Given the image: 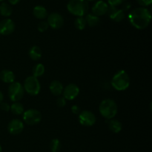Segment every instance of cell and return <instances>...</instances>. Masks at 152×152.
Returning <instances> with one entry per match:
<instances>
[{
    "mask_svg": "<svg viewBox=\"0 0 152 152\" xmlns=\"http://www.w3.org/2000/svg\"><path fill=\"white\" fill-rule=\"evenodd\" d=\"M129 20L137 29H145L151 22V13L146 7H137L129 13Z\"/></svg>",
    "mask_w": 152,
    "mask_h": 152,
    "instance_id": "1",
    "label": "cell"
},
{
    "mask_svg": "<svg viewBox=\"0 0 152 152\" xmlns=\"http://www.w3.org/2000/svg\"><path fill=\"white\" fill-rule=\"evenodd\" d=\"M87 0H70L67 4V9L71 14L77 16H84L88 10Z\"/></svg>",
    "mask_w": 152,
    "mask_h": 152,
    "instance_id": "2",
    "label": "cell"
},
{
    "mask_svg": "<svg viewBox=\"0 0 152 152\" xmlns=\"http://www.w3.org/2000/svg\"><path fill=\"white\" fill-rule=\"evenodd\" d=\"M100 114L107 119H111L115 117L117 113L118 107L115 101L111 98L103 100L99 106Z\"/></svg>",
    "mask_w": 152,
    "mask_h": 152,
    "instance_id": "3",
    "label": "cell"
},
{
    "mask_svg": "<svg viewBox=\"0 0 152 152\" xmlns=\"http://www.w3.org/2000/svg\"><path fill=\"white\" fill-rule=\"evenodd\" d=\"M111 85L116 90L123 91L127 89L130 86V77L129 74L125 70L118 71L112 77Z\"/></svg>",
    "mask_w": 152,
    "mask_h": 152,
    "instance_id": "4",
    "label": "cell"
},
{
    "mask_svg": "<svg viewBox=\"0 0 152 152\" xmlns=\"http://www.w3.org/2000/svg\"><path fill=\"white\" fill-rule=\"evenodd\" d=\"M25 92L31 95H37L41 90V85L38 78L34 76H28L24 81L23 85Z\"/></svg>",
    "mask_w": 152,
    "mask_h": 152,
    "instance_id": "5",
    "label": "cell"
},
{
    "mask_svg": "<svg viewBox=\"0 0 152 152\" xmlns=\"http://www.w3.org/2000/svg\"><path fill=\"white\" fill-rule=\"evenodd\" d=\"M25 94L23 85L19 82H13L10 83L8 87V95L10 99L13 102L19 101L23 98Z\"/></svg>",
    "mask_w": 152,
    "mask_h": 152,
    "instance_id": "6",
    "label": "cell"
},
{
    "mask_svg": "<svg viewBox=\"0 0 152 152\" xmlns=\"http://www.w3.org/2000/svg\"><path fill=\"white\" fill-rule=\"evenodd\" d=\"M23 121L28 125H35L39 123L42 119V115L37 109H28L22 113Z\"/></svg>",
    "mask_w": 152,
    "mask_h": 152,
    "instance_id": "7",
    "label": "cell"
},
{
    "mask_svg": "<svg viewBox=\"0 0 152 152\" xmlns=\"http://www.w3.org/2000/svg\"><path fill=\"white\" fill-rule=\"evenodd\" d=\"M96 121V116L90 110H83L79 114V122L83 126H93Z\"/></svg>",
    "mask_w": 152,
    "mask_h": 152,
    "instance_id": "8",
    "label": "cell"
},
{
    "mask_svg": "<svg viewBox=\"0 0 152 152\" xmlns=\"http://www.w3.org/2000/svg\"><path fill=\"white\" fill-rule=\"evenodd\" d=\"M47 17V22L48 23L49 27H51L53 29H59L63 26L64 19L62 15L59 13L53 12L50 13Z\"/></svg>",
    "mask_w": 152,
    "mask_h": 152,
    "instance_id": "9",
    "label": "cell"
},
{
    "mask_svg": "<svg viewBox=\"0 0 152 152\" xmlns=\"http://www.w3.org/2000/svg\"><path fill=\"white\" fill-rule=\"evenodd\" d=\"M62 93L66 100H74L80 93V88L75 83H70L64 88Z\"/></svg>",
    "mask_w": 152,
    "mask_h": 152,
    "instance_id": "10",
    "label": "cell"
},
{
    "mask_svg": "<svg viewBox=\"0 0 152 152\" xmlns=\"http://www.w3.org/2000/svg\"><path fill=\"white\" fill-rule=\"evenodd\" d=\"M15 23L12 19H4L0 22V34L7 36L10 35L14 31Z\"/></svg>",
    "mask_w": 152,
    "mask_h": 152,
    "instance_id": "11",
    "label": "cell"
},
{
    "mask_svg": "<svg viewBox=\"0 0 152 152\" xmlns=\"http://www.w3.org/2000/svg\"><path fill=\"white\" fill-rule=\"evenodd\" d=\"M24 130V123L19 119H12L7 125V131L12 135H18Z\"/></svg>",
    "mask_w": 152,
    "mask_h": 152,
    "instance_id": "12",
    "label": "cell"
},
{
    "mask_svg": "<svg viewBox=\"0 0 152 152\" xmlns=\"http://www.w3.org/2000/svg\"><path fill=\"white\" fill-rule=\"evenodd\" d=\"M107 13L108 16L116 22H120L125 18V13L123 9H118L117 7L109 6Z\"/></svg>",
    "mask_w": 152,
    "mask_h": 152,
    "instance_id": "13",
    "label": "cell"
},
{
    "mask_svg": "<svg viewBox=\"0 0 152 152\" xmlns=\"http://www.w3.org/2000/svg\"><path fill=\"white\" fill-rule=\"evenodd\" d=\"M108 7L109 5L105 1H102V0H99L92 7V13L97 16H103L108 12Z\"/></svg>",
    "mask_w": 152,
    "mask_h": 152,
    "instance_id": "14",
    "label": "cell"
},
{
    "mask_svg": "<svg viewBox=\"0 0 152 152\" xmlns=\"http://www.w3.org/2000/svg\"><path fill=\"white\" fill-rule=\"evenodd\" d=\"M49 89H50V91L52 94L58 96V95H60L61 94H62L64 87L62 83L59 80H55L50 83Z\"/></svg>",
    "mask_w": 152,
    "mask_h": 152,
    "instance_id": "15",
    "label": "cell"
},
{
    "mask_svg": "<svg viewBox=\"0 0 152 152\" xmlns=\"http://www.w3.org/2000/svg\"><path fill=\"white\" fill-rule=\"evenodd\" d=\"M0 79L6 83H11L15 81V75L9 69H4L0 72Z\"/></svg>",
    "mask_w": 152,
    "mask_h": 152,
    "instance_id": "16",
    "label": "cell"
},
{
    "mask_svg": "<svg viewBox=\"0 0 152 152\" xmlns=\"http://www.w3.org/2000/svg\"><path fill=\"white\" fill-rule=\"evenodd\" d=\"M33 13H34V16L39 19H44L48 16L47 10L45 7L42 5H37L34 7Z\"/></svg>",
    "mask_w": 152,
    "mask_h": 152,
    "instance_id": "17",
    "label": "cell"
},
{
    "mask_svg": "<svg viewBox=\"0 0 152 152\" xmlns=\"http://www.w3.org/2000/svg\"><path fill=\"white\" fill-rule=\"evenodd\" d=\"M108 127L109 129L111 130L112 132L115 133V134H118L123 129V125L121 122L117 119H109L108 122Z\"/></svg>",
    "mask_w": 152,
    "mask_h": 152,
    "instance_id": "18",
    "label": "cell"
},
{
    "mask_svg": "<svg viewBox=\"0 0 152 152\" xmlns=\"http://www.w3.org/2000/svg\"><path fill=\"white\" fill-rule=\"evenodd\" d=\"M28 55L33 61H39L42 58V50L39 46H34L30 49Z\"/></svg>",
    "mask_w": 152,
    "mask_h": 152,
    "instance_id": "19",
    "label": "cell"
},
{
    "mask_svg": "<svg viewBox=\"0 0 152 152\" xmlns=\"http://www.w3.org/2000/svg\"><path fill=\"white\" fill-rule=\"evenodd\" d=\"M13 13L12 7L7 2H1L0 4V14L5 17H8Z\"/></svg>",
    "mask_w": 152,
    "mask_h": 152,
    "instance_id": "20",
    "label": "cell"
},
{
    "mask_svg": "<svg viewBox=\"0 0 152 152\" xmlns=\"http://www.w3.org/2000/svg\"><path fill=\"white\" fill-rule=\"evenodd\" d=\"M85 19H86V24H88L90 27L96 26V25H97L99 24V21H100L99 16H96V15L93 14V13L86 14Z\"/></svg>",
    "mask_w": 152,
    "mask_h": 152,
    "instance_id": "21",
    "label": "cell"
},
{
    "mask_svg": "<svg viewBox=\"0 0 152 152\" xmlns=\"http://www.w3.org/2000/svg\"><path fill=\"white\" fill-rule=\"evenodd\" d=\"M10 111L13 113V114L14 115H22L24 113V107L23 104H21L19 101H16V102L13 103L11 106H10Z\"/></svg>",
    "mask_w": 152,
    "mask_h": 152,
    "instance_id": "22",
    "label": "cell"
},
{
    "mask_svg": "<svg viewBox=\"0 0 152 152\" xmlns=\"http://www.w3.org/2000/svg\"><path fill=\"white\" fill-rule=\"evenodd\" d=\"M45 69L42 63H37L33 68V76L37 77H41L44 75Z\"/></svg>",
    "mask_w": 152,
    "mask_h": 152,
    "instance_id": "23",
    "label": "cell"
},
{
    "mask_svg": "<svg viewBox=\"0 0 152 152\" xmlns=\"http://www.w3.org/2000/svg\"><path fill=\"white\" fill-rule=\"evenodd\" d=\"M86 21L83 16H78L74 21V25L78 30H83L86 26Z\"/></svg>",
    "mask_w": 152,
    "mask_h": 152,
    "instance_id": "24",
    "label": "cell"
},
{
    "mask_svg": "<svg viewBox=\"0 0 152 152\" xmlns=\"http://www.w3.org/2000/svg\"><path fill=\"white\" fill-rule=\"evenodd\" d=\"M50 148L52 152H58L61 148V142L58 139H53L50 141Z\"/></svg>",
    "mask_w": 152,
    "mask_h": 152,
    "instance_id": "25",
    "label": "cell"
},
{
    "mask_svg": "<svg viewBox=\"0 0 152 152\" xmlns=\"http://www.w3.org/2000/svg\"><path fill=\"white\" fill-rule=\"evenodd\" d=\"M49 28L48 23L45 21H42L39 23L38 24V26H37V29L40 32H44V31H47Z\"/></svg>",
    "mask_w": 152,
    "mask_h": 152,
    "instance_id": "26",
    "label": "cell"
},
{
    "mask_svg": "<svg viewBox=\"0 0 152 152\" xmlns=\"http://www.w3.org/2000/svg\"><path fill=\"white\" fill-rule=\"evenodd\" d=\"M126 0H108V3L109 6H114V7H117L120 4H123Z\"/></svg>",
    "mask_w": 152,
    "mask_h": 152,
    "instance_id": "27",
    "label": "cell"
},
{
    "mask_svg": "<svg viewBox=\"0 0 152 152\" xmlns=\"http://www.w3.org/2000/svg\"><path fill=\"white\" fill-rule=\"evenodd\" d=\"M137 1L142 7H147V6L151 5L152 3V0H137Z\"/></svg>",
    "mask_w": 152,
    "mask_h": 152,
    "instance_id": "28",
    "label": "cell"
},
{
    "mask_svg": "<svg viewBox=\"0 0 152 152\" xmlns=\"http://www.w3.org/2000/svg\"><path fill=\"white\" fill-rule=\"evenodd\" d=\"M56 104L59 107H63L66 105V99L64 97H60L56 101Z\"/></svg>",
    "mask_w": 152,
    "mask_h": 152,
    "instance_id": "29",
    "label": "cell"
},
{
    "mask_svg": "<svg viewBox=\"0 0 152 152\" xmlns=\"http://www.w3.org/2000/svg\"><path fill=\"white\" fill-rule=\"evenodd\" d=\"M0 109L4 112H8L10 109V106L7 102H1L0 104Z\"/></svg>",
    "mask_w": 152,
    "mask_h": 152,
    "instance_id": "30",
    "label": "cell"
},
{
    "mask_svg": "<svg viewBox=\"0 0 152 152\" xmlns=\"http://www.w3.org/2000/svg\"><path fill=\"white\" fill-rule=\"evenodd\" d=\"M71 111H72V113H74V114L79 115L80 112H81V109H80V107H79V106L74 105L71 107Z\"/></svg>",
    "mask_w": 152,
    "mask_h": 152,
    "instance_id": "31",
    "label": "cell"
},
{
    "mask_svg": "<svg viewBox=\"0 0 152 152\" xmlns=\"http://www.w3.org/2000/svg\"><path fill=\"white\" fill-rule=\"evenodd\" d=\"M19 1H20V0H8V2L12 5H15V4H18Z\"/></svg>",
    "mask_w": 152,
    "mask_h": 152,
    "instance_id": "32",
    "label": "cell"
},
{
    "mask_svg": "<svg viewBox=\"0 0 152 152\" xmlns=\"http://www.w3.org/2000/svg\"><path fill=\"white\" fill-rule=\"evenodd\" d=\"M3 99H4V95L1 92V91H0V104L3 101Z\"/></svg>",
    "mask_w": 152,
    "mask_h": 152,
    "instance_id": "33",
    "label": "cell"
},
{
    "mask_svg": "<svg viewBox=\"0 0 152 152\" xmlns=\"http://www.w3.org/2000/svg\"><path fill=\"white\" fill-rule=\"evenodd\" d=\"M1 151H2V148H1V145H0V152H1Z\"/></svg>",
    "mask_w": 152,
    "mask_h": 152,
    "instance_id": "34",
    "label": "cell"
},
{
    "mask_svg": "<svg viewBox=\"0 0 152 152\" xmlns=\"http://www.w3.org/2000/svg\"><path fill=\"white\" fill-rule=\"evenodd\" d=\"M87 1H94V0H87Z\"/></svg>",
    "mask_w": 152,
    "mask_h": 152,
    "instance_id": "35",
    "label": "cell"
},
{
    "mask_svg": "<svg viewBox=\"0 0 152 152\" xmlns=\"http://www.w3.org/2000/svg\"><path fill=\"white\" fill-rule=\"evenodd\" d=\"M4 1V0H0V2H1V1Z\"/></svg>",
    "mask_w": 152,
    "mask_h": 152,
    "instance_id": "36",
    "label": "cell"
}]
</instances>
